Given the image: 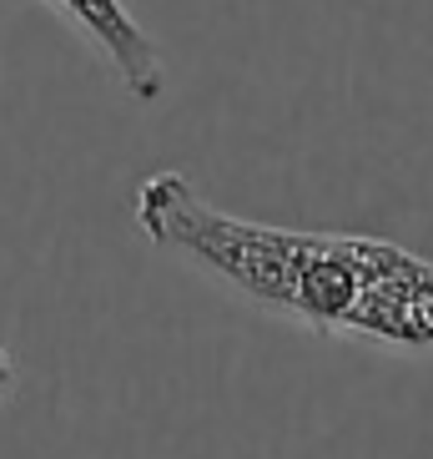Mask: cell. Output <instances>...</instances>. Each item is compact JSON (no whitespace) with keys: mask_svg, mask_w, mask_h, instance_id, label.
I'll return each mask as SVG.
<instances>
[{"mask_svg":"<svg viewBox=\"0 0 433 459\" xmlns=\"http://www.w3.org/2000/svg\"><path fill=\"white\" fill-rule=\"evenodd\" d=\"M11 378H15V364H11V353H5V343H0V394L11 389Z\"/></svg>","mask_w":433,"mask_h":459,"instance_id":"cell-3","label":"cell"},{"mask_svg":"<svg viewBox=\"0 0 433 459\" xmlns=\"http://www.w3.org/2000/svg\"><path fill=\"white\" fill-rule=\"evenodd\" d=\"M51 5L101 51V61L116 71V82H122L136 101H157V96L166 91L162 51H157L147 26L126 11L122 0H51Z\"/></svg>","mask_w":433,"mask_h":459,"instance_id":"cell-2","label":"cell"},{"mask_svg":"<svg viewBox=\"0 0 433 459\" xmlns=\"http://www.w3.org/2000/svg\"><path fill=\"white\" fill-rule=\"evenodd\" d=\"M136 228L302 328L433 349V263L398 243L247 222L212 207L182 172L136 187Z\"/></svg>","mask_w":433,"mask_h":459,"instance_id":"cell-1","label":"cell"}]
</instances>
